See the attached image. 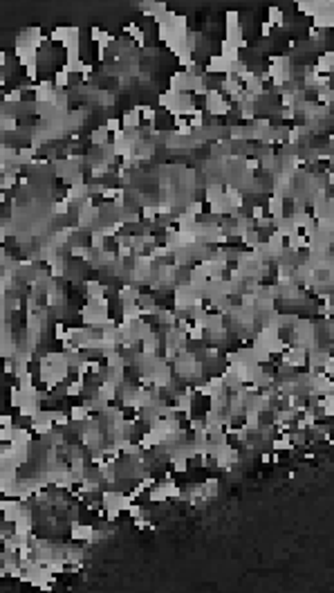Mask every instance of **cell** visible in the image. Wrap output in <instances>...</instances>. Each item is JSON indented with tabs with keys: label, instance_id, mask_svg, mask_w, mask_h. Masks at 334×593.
Wrapping results in <instances>:
<instances>
[{
	"label": "cell",
	"instance_id": "9c48e42d",
	"mask_svg": "<svg viewBox=\"0 0 334 593\" xmlns=\"http://www.w3.org/2000/svg\"><path fill=\"white\" fill-rule=\"evenodd\" d=\"M220 56H222L227 63H236V61H240V50L236 48V45H231V43L222 41L220 43Z\"/></svg>",
	"mask_w": 334,
	"mask_h": 593
},
{
	"label": "cell",
	"instance_id": "7402d4cb",
	"mask_svg": "<svg viewBox=\"0 0 334 593\" xmlns=\"http://www.w3.org/2000/svg\"><path fill=\"white\" fill-rule=\"evenodd\" d=\"M251 220H260V218H265V205H254L251 207V214H249Z\"/></svg>",
	"mask_w": 334,
	"mask_h": 593
},
{
	"label": "cell",
	"instance_id": "4fadbf2b",
	"mask_svg": "<svg viewBox=\"0 0 334 593\" xmlns=\"http://www.w3.org/2000/svg\"><path fill=\"white\" fill-rule=\"evenodd\" d=\"M269 445H271V450H274V452H289L294 447L292 440H289V431H287V434H283L281 438H276V440L271 438Z\"/></svg>",
	"mask_w": 334,
	"mask_h": 593
},
{
	"label": "cell",
	"instance_id": "d6986e66",
	"mask_svg": "<svg viewBox=\"0 0 334 593\" xmlns=\"http://www.w3.org/2000/svg\"><path fill=\"white\" fill-rule=\"evenodd\" d=\"M289 440H292V445H298V447H303V445L308 443V436H305V431H301V429H296V431H289Z\"/></svg>",
	"mask_w": 334,
	"mask_h": 593
},
{
	"label": "cell",
	"instance_id": "e0dca14e",
	"mask_svg": "<svg viewBox=\"0 0 334 593\" xmlns=\"http://www.w3.org/2000/svg\"><path fill=\"white\" fill-rule=\"evenodd\" d=\"M267 16H269V21H267L269 27H283V11L278 7H269L267 9Z\"/></svg>",
	"mask_w": 334,
	"mask_h": 593
},
{
	"label": "cell",
	"instance_id": "603a6c76",
	"mask_svg": "<svg viewBox=\"0 0 334 593\" xmlns=\"http://www.w3.org/2000/svg\"><path fill=\"white\" fill-rule=\"evenodd\" d=\"M281 119H285V122H292V119H296V110H294V108H283V110H281Z\"/></svg>",
	"mask_w": 334,
	"mask_h": 593
},
{
	"label": "cell",
	"instance_id": "8992f818",
	"mask_svg": "<svg viewBox=\"0 0 334 593\" xmlns=\"http://www.w3.org/2000/svg\"><path fill=\"white\" fill-rule=\"evenodd\" d=\"M332 61H334V54H332V50H328L325 54H321V56H318V63L312 65V72L323 74V77H330V72H332Z\"/></svg>",
	"mask_w": 334,
	"mask_h": 593
},
{
	"label": "cell",
	"instance_id": "7c38bea8",
	"mask_svg": "<svg viewBox=\"0 0 334 593\" xmlns=\"http://www.w3.org/2000/svg\"><path fill=\"white\" fill-rule=\"evenodd\" d=\"M308 247H310V241L303 234H296V236L287 239V249H292V252H301V249H308Z\"/></svg>",
	"mask_w": 334,
	"mask_h": 593
},
{
	"label": "cell",
	"instance_id": "5bb4252c",
	"mask_svg": "<svg viewBox=\"0 0 334 593\" xmlns=\"http://www.w3.org/2000/svg\"><path fill=\"white\" fill-rule=\"evenodd\" d=\"M204 191H207V202L211 205V202H215L217 198H220V196L224 193V187L220 185V182H209L207 189H204Z\"/></svg>",
	"mask_w": 334,
	"mask_h": 593
},
{
	"label": "cell",
	"instance_id": "3957f363",
	"mask_svg": "<svg viewBox=\"0 0 334 593\" xmlns=\"http://www.w3.org/2000/svg\"><path fill=\"white\" fill-rule=\"evenodd\" d=\"M334 25V11H332V5L325 7L323 11H318L316 16H314V27L312 29H316V32H323V29H330V27Z\"/></svg>",
	"mask_w": 334,
	"mask_h": 593
},
{
	"label": "cell",
	"instance_id": "cb8c5ba5",
	"mask_svg": "<svg viewBox=\"0 0 334 593\" xmlns=\"http://www.w3.org/2000/svg\"><path fill=\"white\" fill-rule=\"evenodd\" d=\"M323 364H325V376H330V377H332V373H334V362H332V355H330V357L323 362Z\"/></svg>",
	"mask_w": 334,
	"mask_h": 593
},
{
	"label": "cell",
	"instance_id": "ba28073f",
	"mask_svg": "<svg viewBox=\"0 0 334 593\" xmlns=\"http://www.w3.org/2000/svg\"><path fill=\"white\" fill-rule=\"evenodd\" d=\"M274 229H276L278 234H281V236H283L285 241L289 239V236H296V234H298V227L292 222V218H285V216H283L281 220H276Z\"/></svg>",
	"mask_w": 334,
	"mask_h": 593
},
{
	"label": "cell",
	"instance_id": "9a60e30c",
	"mask_svg": "<svg viewBox=\"0 0 334 593\" xmlns=\"http://www.w3.org/2000/svg\"><path fill=\"white\" fill-rule=\"evenodd\" d=\"M217 487H220V481L215 477H209L207 481L202 483V492H204V499H213L217 494Z\"/></svg>",
	"mask_w": 334,
	"mask_h": 593
},
{
	"label": "cell",
	"instance_id": "6da1fadb",
	"mask_svg": "<svg viewBox=\"0 0 334 593\" xmlns=\"http://www.w3.org/2000/svg\"><path fill=\"white\" fill-rule=\"evenodd\" d=\"M224 18H227V38H224V41L231 43V45H236L238 50L247 48V38H244L242 25H240V14L234 11V9H229L227 14H224Z\"/></svg>",
	"mask_w": 334,
	"mask_h": 593
},
{
	"label": "cell",
	"instance_id": "30bf717a",
	"mask_svg": "<svg viewBox=\"0 0 334 593\" xmlns=\"http://www.w3.org/2000/svg\"><path fill=\"white\" fill-rule=\"evenodd\" d=\"M121 124H123V128H126V131H137V128L142 126V119H139V112H137V108H135V110H128V112H123V117H121Z\"/></svg>",
	"mask_w": 334,
	"mask_h": 593
},
{
	"label": "cell",
	"instance_id": "5b68a950",
	"mask_svg": "<svg viewBox=\"0 0 334 593\" xmlns=\"http://www.w3.org/2000/svg\"><path fill=\"white\" fill-rule=\"evenodd\" d=\"M204 74H229V63L220 54L209 58V63L204 65Z\"/></svg>",
	"mask_w": 334,
	"mask_h": 593
},
{
	"label": "cell",
	"instance_id": "8fae6325",
	"mask_svg": "<svg viewBox=\"0 0 334 593\" xmlns=\"http://www.w3.org/2000/svg\"><path fill=\"white\" fill-rule=\"evenodd\" d=\"M240 239H242V243L247 245L251 252H254V249H258L260 243H262V241H260V234H258V229H256V227L254 229H247V232H244Z\"/></svg>",
	"mask_w": 334,
	"mask_h": 593
},
{
	"label": "cell",
	"instance_id": "7a4b0ae2",
	"mask_svg": "<svg viewBox=\"0 0 334 593\" xmlns=\"http://www.w3.org/2000/svg\"><path fill=\"white\" fill-rule=\"evenodd\" d=\"M204 97H207V112L211 117H222L231 110V104H229V101L224 99L222 92L215 90V88H209V92Z\"/></svg>",
	"mask_w": 334,
	"mask_h": 593
},
{
	"label": "cell",
	"instance_id": "277c9868",
	"mask_svg": "<svg viewBox=\"0 0 334 593\" xmlns=\"http://www.w3.org/2000/svg\"><path fill=\"white\" fill-rule=\"evenodd\" d=\"M220 92L229 97H236L238 92H242V83L238 81V77L234 74H224V81H220Z\"/></svg>",
	"mask_w": 334,
	"mask_h": 593
},
{
	"label": "cell",
	"instance_id": "44dd1931",
	"mask_svg": "<svg viewBox=\"0 0 334 593\" xmlns=\"http://www.w3.org/2000/svg\"><path fill=\"white\" fill-rule=\"evenodd\" d=\"M184 212H186V214H191V216H195V218H197V216H200V214H202V202H200V200H195V202H189V205L184 207Z\"/></svg>",
	"mask_w": 334,
	"mask_h": 593
},
{
	"label": "cell",
	"instance_id": "ac0fdd59",
	"mask_svg": "<svg viewBox=\"0 0 334 593\" xmlns=\"http://www.w3.org/2000/svg\"><path fill=\"white\" fill-rule=\"evenodd\" d=\"M289 218H292V222L296 225L298 229H303L310 220H312V214H308V212H296V214H292Z\"/></svg>",
	"mask_w": 334,
	"mask_h": 593
},
{
	"label": "cell",
	"instance_id": "2e32d148",
	"mask_svg": "<svg viewBox=\"0 0 334 593\" xmlns=\"http://www.w3.org/2000/svg\"><path fill=\"white\" fill-rule=\"evenodd\" d=\"M108 139H110V133L106 131V126L92 131V135H90V142L95 144V146H103V144H108Z\"/></svg>",
	"mask_w": 334,
	"mask_h": 593
},
{
	"label": "cell",
	"instance_id": "52a82bcc",
	"mask_svg": "<svg viewBox=\"0 0 334 593\" xmlns=\"http://www.w3.org/2000/svg\"><path fill=\"white\" fill-rule=\"evenodd\" d=\"M242 418H244V429H247L249 434H256V431H258V427H260V413L256 411V409H251V407H244Z\"/></svg>",
	"mask_w": 334,
	"mask_h": 593
},
{
	"label": "cell",
	"instance_id": "ffe728a7",
	"mask_svg": "<svg viewBox=\"0 0 334 593\" xmlns=\"http://www.w3.org/2000/svg\"><path fill=\"white\" fill-rule=\"evenodd\" d=\"M256 303V295H251V292H242L240 295V306L242 308H254Z\"/></svg>",
	"mask_w": 334,
	"mask_h": 593
}]
</instances>
